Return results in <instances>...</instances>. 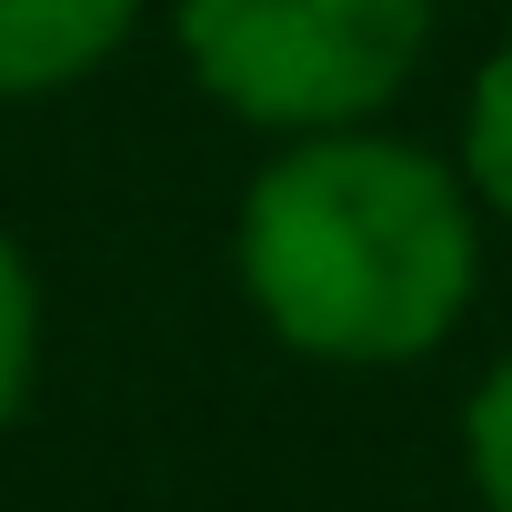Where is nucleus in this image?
Segmentation results:
<instances>
[{
	"mask_svg": "<svg viewBox=\"0 0 512 512\" xmlns=\"http://www.w3.org/2000/svg\"><path fill=\"white\" fill-rule=\"evenodd\" d=\"M231 282L292 362L402 372L432 362L482 292V201L462 161L352 131H292L241 181Z\"/></svg>",
	"mask_w": 512,
	"mask_h": 512,
	"instance_id": "nucleus-1",
	"label": "nucleus"
},
{
	"mask_svg": "<svg viewBox=\"0 0 512 512\" xmlns=\"http://www.w3.org/2000/svg\"><path fill=\"white\" fill-rule=\"evenodd\" d=\"M442 0H171V51L211 111L241 131H352L382 121L422 51Z\"/></svg>",
	"mask_w": 512,
	"mask_h": 512,
	"instance_id": "nucleus-2",
	"label": "nucleus"
},
{
	"mask_svg": "<svg viewBox=\"0 0 512 512\" xmlns=\"http://www.w3.org/2000/svg\"><path fill=\"white\" fill-rule=\"evenodd\" d=\"M151 21V0H0V101L101 81Z\"/></svg>",
	"mask_w": 512,
	"mask_h": 512,
	"instance_id": "nucleus-3",
	"label": "nucleus"
},
{
	"mask_svg": "<svg viewBox=\"0 0 512 512\" xmlns=\"http://www.w3.org/2000/svg\"><path fill=\"white\" fill-rule=\"evenodd\" d=\"M452 161H462L482 221L512 231V41L482 51V71H472V91H462V151H452Z\"/></svg>",
	"mask_w": 512,
	"mask_h": 512,
	"instance_id": "nucleus-4",
	"label": "nucleus"
},
{
	"mask_svg": "<svg viewBox=\"0 0 512 512\" xmlns=\"http://www.w3.org/2000/svg\"><path fill=\"white\" fill-rule=\"evenodd\" d=\"M31 382H41V272H31V251L0 231V442L31 412Z\"/></svg>",
	"mask_w": 512,
	"mask_h": 512,
	"instance_id": "nucleus-5",
	"label": "nucleus"
},
{
	"mask_svg": "<svg viewBox=\"0 0 512 512\" xmlns=\"http://www.w3.org/2000/svg\"><path fill=\"white\" fill-rule=\"evenodd\" d=\"M462 482L482 512H512V352H492L462 392Z\"/></svg>",
	"mask_w": 512,
	"mask_h": 512,
	"instance_id": "nucleus-6",
	"label": "nucleus"
}]
</instances>
